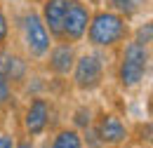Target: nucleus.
I'll return each mask as SVG.
<instances>
[{
  "mask_svg": "<svg viewBox=\"0 0 153 148\" xmlns=\"http://www.w3.org/2000/svg\"><path fill=\"white\" fill-rule=\"evenodd\" d=\"M87 45L94 50H113L132 38L130 19L118 14L113 10H92V17L87 24Z\"/></svg>",
  "mask_w": 153,
  "mask_h": 148,
  "instance_id": "obj_1",
  "label": "nucleus"
},
{
  "mask_svg": "<svg viewBox=\"0 0 153 148\" xmlns=\"http://www.w3.org/2000/svg\"><path fill=\"white\" fill-rule=\"evenodd\" d=\"M151 66V50L134 42L132 38L123 42V52H120V64H118V80L125 90H134L144 82V78L149 75Z\"/></svg>",
  "mask_w": 153,
  "mask_h": 148,
  "instance_id": "obj_2",
  "label": "nucleus"
},
{
  "mask_svg": "<svg viewBox=\"0 0 153 148\" xmlns=\"http://www.w3.org/2000/svg\"><path fill=\"white\" fill-rule=\"evenodd\" d=\"M19 28H21V42H24L26 56L36 59V61L45 59L54 40L50 36V31L45 28L38 10H26L19 19Z\"/></svg>",
  "mask_w": 153,
  "mask_h": 148,
  "instance_id": "obj_3",
  "label": "nucleus"
},
{
  "mask_svg": "<svg viewBox=\"0 0 153 148\" xmlns=\"http://www.w3.org/2000/svg\"><path fill=\"white\" fill-rule=\"evenodd\" d=\"M104 73H106V64L99 52H85V54L76 56L73 71H71V80L78 92H94L104 82Z\"/></svg>",
  "mask_w": 153,
  "mask_h": 148,
  "instance_id": "obj_4",
  "label": "nucleus"
},
{
  "mask_svg": "<svg viewBox=\"0 0 153 148\" xmlns=\"http://www.w3.org/2000/svg\"><path fill=\"white\" fill-rule=\"evenodd\" d=\"M92 17V7L87 0H68L64 12V26H61V40L66 42H80L85 40L87 24Z\"/></svg>",
  "mask_w": 153,
  "mask_h": 148,
  "instance_id": "obj_5",
  "label": "nucleus"
},
{
  "mask_svg": "<svg viewBox=\"0 0 153 148\" xmlns=\"http://www.w3.org/2000/svg\"><path fill=\"white\" fill-rule=\"evenodd\" d=\"M50 118H52V104L45 96H33L24 111V132L26 136L36 139L40 134H45L50 127Z\"/></svg>",
  "mask_w": 153,
  "mask_h": 148,
  "instance_id": "obj_6",
  "label": "nucleus"
},
{
  "mask_svg": "<svg viewBox=\"0 0 153 148\" xmlns=\"http://www.w3.org/2000/svg\"><path fill=\"white\" fill-rule=\"evenodd\" d=\"M94 134H97L99 144L104 148L106 146H120V144H125L127 136H130V132L125 127L123 118L115 115V113L99 115V120H97V125H94Z\"/></svg>",
  "mask_w": 153,
  "mask_h": 148,
  "instance_id": "obj_7",
  "label": "nucleus"
},
{
  "mask_svg": "<svg viewBox=\"0 0 153 148\" xmlns=\"http://www.w3.org/2000/svg\"><path fill=\"white\" fill-rule=\"evenodd\" d=\"M76 45L73 42H66V40H57L52 42L50 52H47V68L59 78H68L73 71V64H76Z\"/></svg>",
  "mask_w": 153,
  "mask_h": 148,
  "instance_id": "obj_8",
  "label": "nucleus"
},
{
  "mask_svg": "<svg viewBox=\"0 0 153 148\" xmlns=\"http://www.w3.org/2000/svg\"><path fill=\"white\" fill-rule=\"evenodd\" d=\"M66 2L68 0H42L40 2V19L45 24V28L50 31L52 40H61V26H64V12H66Z\"/></svg>",
  "mask_w": 153,
  "mask_h": 148,
  "instance_id": "obj_9",
  "label": "nucleus"
},
{
  "mask_svg": "<svg viewBox=\"0 0 153 148\" xmlns=\"http://www.w3.org/2000/svg\"><path fill=\"white\" fill-rule=\"evenodd\" d=\"M108 10H113L118 14H123L125 19L132 21L134 17H139L144 10H149V2L151 0H104Z\"/></svg>",
  "mask_w": 153,
  "mask_h": 148,
  "instance_id": "obj_10",
  "label": "nucleus"
},
{
  "mask_svg": "<svg viewBox=\"0 0 153 148\" xmlns=\"http://www.w3.org/2000/svg\"><path fill=\"white\" fill-rule=\"evenodd\" d=\"M26 75H28V61H26L24 56H19L17 52L10 50L7 66H5V78H7L10 82H24Z\"/></svg>",
  "mask_w": 153,
  "mask_h": 148,
  "instance_id": "obj_11",
  "label": "nucleus"
},
{
  "mask_svg": "<svg viewBox=\"0 0 153 148\" xmlns=\"http://www.w3.org/2000/svg\"><path fill=\"white\" fill-rule=\"evenodd\" d=\"M85 141H82V134L76 130V127H64L54 134L52 139V146L50 148H82Z\"/></svg>",
  "mask_w": 153,
  "mask_h": 148,
  "instance_id": "obj_12",
  "label": "nucleus"
},
{
  "mask_svg": "<svg viewBox=\"0 0 153 148\" xmlns=\"http://www.w3.org/2000/svg\"><path fill=\"white\" fill-rule=\"evenodd\" d=\"M132 40L139 42V45H144V47H151V42H153V26H151V21L139 24V26L132 31Z\"/></svg>",
  "mask_w": 153,
  "mask_h": 148,
  "instance_id": "obj_13",
  "label": "nucleus"
},
{
  "mask_svg": "<svg viewBox=\"0 0 153 148\" xmlns=\"http://www.w3.org/2000/svg\"><path fill=\"white\" fill-rule=\"evenodd\" d=\"M10 33H12V28H10V17H7L5 7L0 5V47H7Z\"/></svg>",
  "mask_w": 153,
  "mask_h": 148,
  "instance_id": "obj_14",
  "label": "nucleus"
},
{
  "mask_svg": "<svg viewBox=\"0 0 153 148\" xmlns=\"http://www.w3.org/2000/svg\"><path fill=\"white\" fill-rule=\"evenodd\" d=\"M10 101H12V82L0 75V106H5Z\"/></svg>",
  "mask_w": 153,
  "mask_h": 148,
  "instance_id": "obj_15",
  "label": "nucleus"
},
{
  "mask_svg": "<svg viewBox=\"0 0 153 148\" xmlns=\"http://www.w3.org/2000/svg\"><path fill=\"white\" fill-rule=\"evenodd\" d=\"M0 148H14V136L7 134V132H2L0 134Z\"/></svg>",
  "mask_w": 153,
  "mask_h": 148,
  "instance_id": "obj_16",
  "label": "nucleus"
},
{
  "mask_svg": "<svg viewBox=\"0 0 153 148\" xmlns=\"http://www.w3.org/2000/svg\"><path fill=\"white\" fill-rule=\"evenodd\" d=\"M14 148H36V146H33V139H31V136H24L19 141L14 139Z\"/></svg>",
  "mask_w": 153,
  "mask_h": 148,
  "instance_id": "obj_17",
  "label": "nucleus"
},
{
  "mask_svg": "<svg viewBox=\"0 0 153 148\" xmlns=\"http://www.w3.org/2000/svg\"><path fill=\"white\" fill-rule=\"evenodd\" d=\"M2 2H21V0H2Z\"/></svg>",
  "mask_w": 153,
  "mask_h": 148,
  "instance_id": "obj_18",
  "label": "nucleus"
},
{
  "mask_svg": "<svg viewBox=\"0 0 153 148\" xmlns=\"http://www.w3.org/2000/svg\"><path fill=\"white\" fill-rule=\"evenodd\" d=\"M33 2H38V5H40V2H42V0H33Z\"/></svg>",
  "mask_w": 153,
  "mask_h": 148,
  "instance_id": "obj_19",
  "label": "nucleus"
}]
</instances>
